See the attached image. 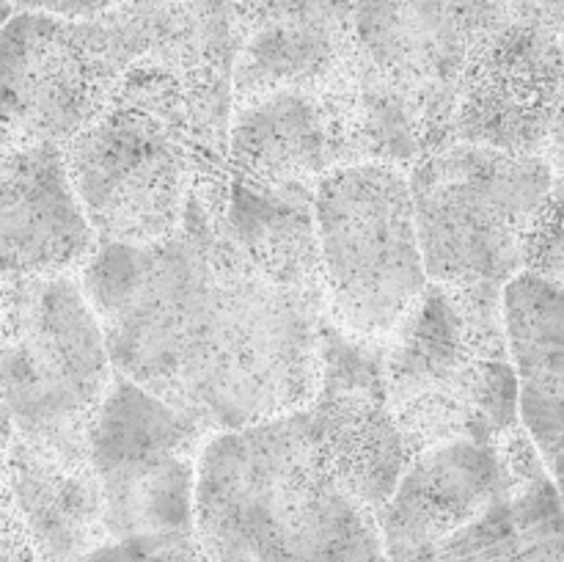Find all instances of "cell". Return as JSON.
I'll return each instance as SVG.
<instances>
[{
	"instance_id": "obj_1",
	"label": "cell",
	"mask_w": 564,
	"mask_h": 562,
	"mask_svg": "<svg viewBox=\"0 0 564 562\" xmlns=\"http://www.w3.org/2000/svg\"><path fill=\"white\" fill-rule=\"evenodd\" d=\"M226 193L198 187L163 242L102 240L80 273L116 369L213 435L312 406L325 320L231 240Z\"/></svg>"
},
{
	"instance_id": "obj_2",
	"label": "cell",
	"mask_w": 564,
	"mask_h": 562,
	"mask_svg": "<svg viewBox=\"0 0 564 562\" xmlns=\"http://www.w3.org/2000/svg\"><path fill=\"white\" fill-rule=\"evenodd\" d=\"M196 534L213 562H389L378 512L325 461L306 411L207 441Z\"/></svg>"
},
{
	"instance_id": "obj_3",
	"label": "cell",
	"mask_w": 564,
	"mask_h": 562,
	"mask_svg": "<svg viewBox=\"0 0 564 562\" xmlns=\"http://www.w3.org/2000/svg\"><path fill=\"white\" fill-rule=\"evenodd\" d=\"M510 17L507 0H356V61L328 91L350 165L411 171L455 143L468 64Z\"/></svg>"
},
{
	"instance_id": "obj_4",
	"label": "cell",
	"mask_w": 564,
	"mask_h": 562,
	"mask_svg": "<svg viewBox=\"0 0 564 562\" xmlns=\"http://www.w3.org/2000/svg\"><path fill=\"white\" fill-rule=\"evenodd\" d=\"M64 149L105 242L169 240L204 182H229V132L154 58L135 61L102 114Z\"/></svg>"
},
{
	"instance_id": "obj_5",
	"label": "cell",
	"mask_w": 564,
	"mask_h": 562,
	"mask_svg": "<svg viewBox=\"0 0 564 562\" xmlns=\"http://www.w3.org/2000/svg\"><path fill=\"white\" fill-rule=\"evenodd\" d=\"M505 290L430 281L386 339L391 411L416 455L523 428Z\"/></svg>"
},
{
	"instance_id": "obj_6",
	"label": "cell",
	"mask_w": 564,
	"mask_h": 562,
	"mask_svg": "<svg viewBox=\"0 0 564 562\" xmlns=\"http://www.w3.org/2000/svg\"><path fill=\"white\" fill-rule=\"evenodd\" d=\"M116 372L80 275L3 279L6 430L88 455V433Z\"/></svg>"
},
{
	"instance_id": "obj_7",
	"label": "cell",
	"mask_w": 564,
	"mask_h": 562,
	"mask_svg": "<svg viewBox=\"0 0 564 562\" xmlns=\"http://www.w3.org/2000/svg\"><path fill=\"white\" fill-rule=\"evenodd\" d=\"M408 176L430 281L507 287L527 270L556 182L549 160L455 141Z\"/></svg>"
},
{
	"instance_id": "obj_8",
	"label": "cell",
	"mask_w": 564,
	"mask_h": 562,
	"mask_svg": "<svg viewBox=\"0 0 564 562\" xmlns=\"http://www.w3.org/2000/svg\"><path fill=\"white\" fill-rule=\"evenodd\" d=\"M325 314L364 339H389L430 284L411 176L352 163L317 185Z\"/></svg>"
},
{
	"instance_id": "obj_9",
	"label": "cell",
	"mask_w": 564,
	"mask_h": 562,
	"mask_svg": "<svg viewBox=\"0 0 564 562\" xmlns=\"http://www.w3.org/2000/svg\"><path fill=\"white\" fill-rule=\"evenodd\" d=\"M149 42V0L91 20L17 11L3 28V143H69L147 58Z\"/></svg>"
},
{
	"instance_id": "obj_10",
	"label": "cell",
	"mask_w": 564,
	"mask_h": 562,
	"mask_svg": "<svg viewBox=\"0 0 564 562\" xmlns=\"http://www.w3.org/2000/svg\"><path fill=\"white\" fill-rule=\"evenodd\" d=\"M209 439L196 419L116 372L88 433L110 538L196 532L198 466Z\"/></svg>"
},
{
	"instance_id": "obj_11",
	"label": "cell",
	"mask_w": 564,
	"mask_h": 562,
	"mask_svg": "<svg viewBox=\"0 0 564 562\" xmlns=\"http://www.w3.org/2000/svg\"><path fill=\"white\" fill-rule=\"evenodd\" d=\"M303 411L341 483L372 512L383 510L416 457L391 411L386 339L350 334L325 314L319 389Z\"/></svg>"
},
{
	"instance_id": "obj_12",
	"label": "cell",
	"mask_w": 564,
	"mask_h": 562,
	"mask_svg": "<svg viewBox=\"0 0 564 562\" xmlns=\"http://www.w3.org/2000/svg\"><path fill=\"white\" fill-rule=\"evenodd\" d=\"M562 105L564 50L510 17L468 64L452 136L474 147L545 158Z\"/></svg>"
},
{
	"instance_id": "obj_13",
	"label": "cell",
	"mask_w": 564,
	"mask_h": 562,
	"mask_svg": "<svg viewBox=\"0 0 564 562\" xmlns=\"http://www.w3.org/2000/svg\"><path fill=\"white\" fill-rule=\"evenodd\" d=\"M538 452L527 428L499 441H452L419 452L378 512L389 562L427 560L488 510Z\"/></svg>"
},
{
	"instance_id": "obj_14",
	"label": "cell",
	"mask_w": 564,
	"mask_h": 562,
	"mask_svg": "<svg viewBox=\"0 0 564 562\" xmlns=\"http://www.w3.org/2000/svg\"><path fill=\"white\" fill-rule=\"evenodd\" d=\"M99 231L72 180L66 149L47 141L3 143L0 259L3 279L80 275Z\"/></svg>"
},
{
	"instance_id": "obj_15",
	"label": "cell",
	"mask_w": 564,
	"mask_h": 562,
	"mask_svg": "<svg viewBox=\"0 0 564 562\" xmlns=\"http://www.w3.org/2000/svg\"><path fill=\"white\" fill-rule=\"evenodd\" d=\"M356 50V0H248L235 105L281 88L330 91L352 69Z\"/></svg>"
},
{
	"instance_id": "obj_16",
	"label": "cell",
	"mask_w": 564,
	"mask_h": 562,
	"mask_svg": "<svg viewBox=\"0 0 564 562\" xmlns=\"http://www.w3.org/2000/svg\"><path fill=\"white\" fill-rule=\"evenodd\" d=\"M341 165H350V154L328 91L281 88L235 105L231 176L262 185H319Z\"/></svg>"
},
{
	"instance_id": "obj_17",
	"label": "cell",
	"mask_w": 564,
	"mask_h": 562,
	"mask_svg": "<svg viewBox=\"0 0 564 562\" xmlns=\"http://www.w3.org/2000/svg\"><path fill=\"white\" fill-rule=\"evenodd\" d=\"M6 494L47 562H80L110 540L91 455H69L6 430Z\"/></svg>"
},
{
	"instance_id": "obj_18",
	"label": "cell",
	"mask_w": 564,
	"mask_h": 562,
	"mask_svg": "<svg viewBox=\"0 0 564 562\" xmlns=\"http://www.w3.org/2000/svg\"><path fill=\"white\" fill-rule=\"evenodd\" d=\"M521 419L564 499V287L523 270L505 290Z\"/></svg>"
},
{
	"instance_id": "obj_19",
	"label": "cell",
	"mask_w": 564,
	"mask_h": 562,
	"mask_svg": "<svg viewBox=\"0 0 564 562\" xmlns=\"http://www.w3.org/2000/svg\"><path fill=\"white\" fill-rule=\"evenodd\" d=\"M314 202L317 185H262L229 174L224 224L270 279L325 301Z\"/></svg>"
},
{
	"instance_id": "obj_20",
	"label": "cell",
	"mask_w": 564,
	"mask_h": 562,
	"mask_svg": "<svg viewBox=\"0 0 564 562\" xmlns=\"http://www.w3.org/2000/svg\"><path fill=\"white\" fill-rule=\"evenodd\" d=\"M424 562H564V499L543 455Z\"/></svg>"
},
{
	"instance_id": "obj_21",
	"label": "cell",
	"mask_w": 564,
	"mask_h": 562,
	"mask_svg": "<svg viewBox=\"0 0 564 562\" xmlns=\"http://www.w3.org/2000/svg\"><path fill=\"white\" fill-rule=\"evenodd\" d=\"M80 562H213L196 532L110 538Z\"/></svg>"
},
{
	"instance_id": "obj_22",
	"label": "cell",
	"mask_w": 564,
	"mask_h": 562,
	"mask_svg": "<svg viewBox=\"0 0 564 562\" xmlns=\"http://www.w3.org/2000/svg\"><path fill=\"white\" fill-rule=\"evenodd\" d=\"M527 270L551 284L564 287V174H556L549 202L534 226Z\"/></svg>"
},
{
	"instance_id": "obj_23",
	"label": "cell",
	"mask_w": 564,
	"mask_h": 562,
	"mask_svg": "<svg viewBox=\"0 0 564 562\" xmlns=\"http://www.w3.org/2000/svg\"><path fill=\"white\" fill-rule=\"evenodd\" d=\"M124 0H6V20L17 11H39V14L64 17V20H91L121 6Z\"/></svg>"
},
{
	"instance_id": "obj_24",
	"label": "cell",
	"mask_w": 564,
	"mask_h": 562,
	"mask_svg": "<svg viewBox=\"0 0 564 562\" xmlns=\"http://www.w3.org/2000/svg\"><path fill=\"white\" fill-rule=\"evenodd\" d=\"M510 14L538 28L564 50V0H507Z\"/></svg>"
},
{
	"instance_id": "obj_25",
	"label": "cell",
	"mask_w": 564,
	"mask_h": 562,
	"mask_svg": "<svg viewBox=\"0 0 564 562\" xmlns=\"http://www.w3.org/2000/svg\"><path fill=\"white\" fill-rule=\"evenodd\" d=\"M3 562H47L28 534L9 494H3Z\"/></svg>"
},
{
	"instance_id": "obj_26",
	"label": "cell",
	"mask_w": 564,
	"mask_h": 562,
	"mask_svg": "<svg viewBox=\"0 0 564 562\" xmlns=\"http://www.w3.org/2000/svg\"><path fill=\"white\" fill-rule=\"evenodd\" d=\"M545 160L554 165L556 174H564V105H562L560 119H556L554 132H551V143H549V152H545Z\"/></svg>"
}]
</instances>
